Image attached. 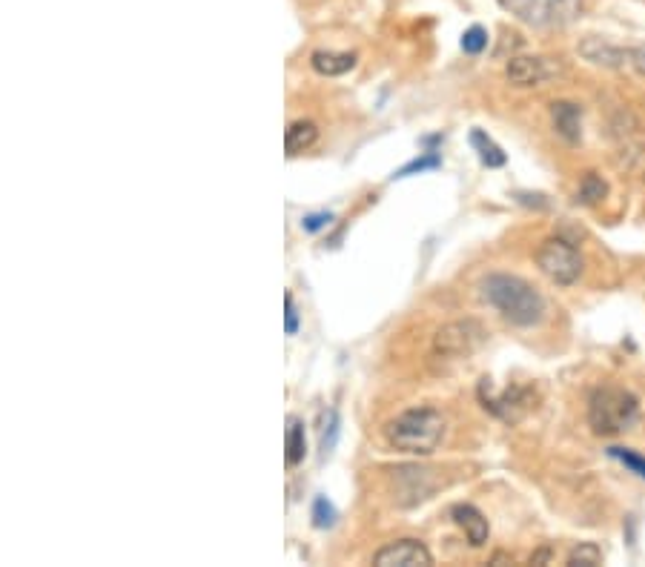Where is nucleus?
<instances>
[{
	"label": "nucleus",
	"instance_id": "17",
	"mask_svg": "<svg viewBox=\"0 0 645 567\" xmlns=\"http://www.w3.org/2000/svg\"><path fill=\"white\" fill-rule=\"evenodd\" d=\"M568 565L571 567H597L602 565V547L594 542H582L568 553Z\"/></svg>",
	"mask_w": 645,
	"mask_h": 567
},
{
	"label": "nucleus",
	"instance_id": "12",
	"mask_svg": "<svg viewBox=\"0 0 645 567\" xmlns=\"http://www.w3.org/2000/svg\"><path fill=\"white\" fill-rule=\"evenodd\" d=\"M316 141H319V126L313 124V121H293V124L284 129V149H287L290 158L313 149Z\"/></svg>",
	"mask_w": 645,
	"mask_h": 567
},
{
	"label": "nucleus",
	"instance_id": "20",
	"mask_svg": "<svg viewBox=\"0 0 645 567\" xmlns=\"http://www.w3.org/2000/svg\"><path fill=\"white\" fill-rule=\"evenodd\" d=\"M485 46H488V32H485L482 26H471V29L462 35V49H465L468 55L485 52Z\"/></svg>",
	"mask_w": 645,
	"mask_h": 567
},
{
	"label": "nucleus",
	"instance_id": "22",
	"mask_svg": "<svg viewBox=\"0 0 645 567\" xmlns=\"http://www.w3.org/2000/svg\"><path fill=\"white\" fill-rule=\"evenodd\" d=\"M336 522V510H333V504L327 502L324 496H319L316 502H313V525L316 527H333Z\"/></svg>",
	"mask_w": 645,
	"mask_h": 567
},
{
	"label": "nucleus",
	"instance_id": "23",
	"mask_svg": "<svg viewBox=\"0 0 645 567\" xmlns=\"http://www.w3.org/2000/svg\"><path fill=\"white\" fill-rule=\"evenodd\" d=\"M284 333L287 336H296L299 333V310H296V301L293 295H284Z\"/></svg>",
	"mask_w": 645,
	"mask_h": 567
},
{
	"label": "nucleus",
	"instance_id": "15",
	"mask_svg": "<svg viewBox=\"0 0 645 567\" xmlns=\"http://www.w3.org/2000/svg\"><path fill=\"white\" fill-rule=\"evenodd\" d=\"M471 144H473V149L479 152V161H482L485 167H491V169L505 167V161H508V158H505V152L496 147L494 138H488L482 129H473Z\"/></svg>",
	"mask_w": 645,
	"mask_h": 567
},
{
	"label": "nucleus",
	"instance_id": "8",
	"mask_svg": "<svg viewBox=\"0 0 645 567\" xmlns=\"http://www.w3.org/2000/svg\"><path fill=\"white\" fill-rule=\"evenodd\" d=\"M559 63H551L548 58H534V55H516L505 66V78L519 89L525 86H542L545 81L557 78Z\"/></svg>",
	"mask_w": 645,
	"mask_h": 567
},
{
	"label": "nucleus",
	"instance_id": "14",
	"mask_svg": "<svg viewBox=\"0 0 645 567\" xmlns=\"http://www.w3.org/2000/svg\"><path fill=\"white\" fill-rule=\"evenodd\" d=\"M307 456V433H304V424L299 419L287 421V467H296V464L304 462Z\"/></svg>",
	"mask_w": 645,
	"mask_h": 567
},
{
	"label": "nucleus",
	"instance_id": "13",
	"mask_svg": "<svg viewBox=\"0 0 645 567\" xmlns=\"http://www.w3.org/2000/svg\"><path fill=\"white\" fill-rule=\"evenodd\" d=\"M310 66L319 72V75H327V78H336V75H344L356 66V55L353 52H313L310 58Z\"/></svg>",
	"mask_w": 645,
	"mask_h": 567
},
{
	"label": "nucleus",
	"instance_id": "16",
	"mask_svg": "<svg viewBox=\"0 0 645 567\" xmlns=\"http://www.w3.org/2000/svg\"><path fill=\"white\" fill-rule=\"evenodd\" d=\"M605 195H608V184L602 181L597 172H585V178L580 181V189H577V198H580L582 204L597 207L600 201H605Z\"/></svg>",
	"mask_w": 645,
	"mask_h": 567
},
{
	"label": "nucleus",
	"instance_id": "25",
	"mask_svg": "<svg viewBox=\"0 0 645 567\" xmlns=\"http://www.w3.org/2000/svg\"><path fill=\"white\" fill-rule=\"evenodd\" d=\"M548 559H551V550H539V553H534V556H531V565L548 562Z\"/></svg>",
	"mask_w": 645,
	"mask_h": 567
},
{
	"label": "nucleus",
	"instance_id": "5",
	"mask_svg": "<svg viewBox=\"0 0 645 567\" xmlns=\"http://www.w3.org/2000/svg\"><path fill=\"white\" fill-rule=\"evenodd\" d=\"M537 267L551 278L559 287H571L577 284L582 275V255L574 244L562 241V238H548L542 241L537 252Z\"/></svg>",
	"mask_w": 645,
	"mask_h": 567
},
{
	"label": "nucleus",
	"instance_id": "21",
	"mask_svg": "<svg viewBox=\"0 0 645 567\" xmlns=\"http://www.w3.org/2000/svg\"><path fill=\"white\" fill-rule=\"evenodd\" d=\"M336 433H339V419H336V410H327L322 416V450L330 453L333 444H336Z\"/></svg>",
	"mask_w": 645,
	"mask_h": 567
},
{
	"label": "nucleus",
	"instance_id": "18",
	"mask_svg": "<svg viewBox=\"0 0 645 567\" xmlns=\"http://www.w3.org/2000/svg\"><path fill=\"white\" fill-rule=\"evenodd\" d=\"M608 456L611 459H617L620 464H625L631 473H637L640 479H645V456H640V453H634V450H628V447H611L608 450Z\"/></svg>",
	"mask_w": 645,
	"mask_h": 567
},
{
	"label": "nucleus",
	"instance_id": "10",
	"mask_svg": "<svg viewBox=\"0 0 645 567\" xmlns=\"http://www.w3.org/2000/svg\"><path fill=\"white\" fill-rule=\"evenodd\" d=\"M451 516H453V522L459 525V530L468 536L471 547H482L485 542H488V536H491V525H488V519H485L473 504H453Z\"/></svg>",
	"mask_w": 645,
	"mask_h": 567
},
{
	"label": "nucleus",
	"instance_id": "6",
	"mask_svg": "<svg viewBox=\"0 0 645 567\" xmlns=\"http://www.w3.org/2000/svg\"><path fill=\"white\" fill-rule=\"evenodd\" d=\"M485 341V330L479 321H453L445 324L433 338V356L436 358H468L473 356Z\"/></svg>",
	"mask_w": 645,
	"mask_h": 567
},
{
	"label": "nucleus",
	"instance_id": "3",
	"mask_svg": "<svg viewBox=\"0 0 645 567\" xmlns=\"http://www.w3.org/2000/svg\"><path fill=\"white\" fill-rule=\"evenodd\" d=\"M588 421L597 436H620L640 421V401L625 387H597L588 399Z\"/></svg>",
	"mask_w": 645,
	"mask_h": 567
},
{
	"label": "nucleus",
	"instance_id": "2",
	"mask_svg": "<svg viewBox=\"0 0 645 567\" xmlns=\"http://www.w3.org/2000/svg\"><path fill=\"white\" fill-rule=\"evenodd\" d=\"M445 436V419L433 407H413L387 424V444L408 456H430Z\"/></svg>",
	"mask_w": 645,
	"mask_h": 567
},
{
	"label": "nucleus",
	"instance_id": "4",
	"mask_svg": "<svg viewBox=\"0 0 645 567\" xmlns=\"http://www.w3.org/2000/svg\"><path fill=\"white\" fill-rule=\"evenodd\" d=\"M516 21L537 26V29H557L577 21L582 12V0H499Z\"/></svg>",
	"mask_w": 645,
	"mask_h": 567
},
{
	"label": "nucleus",
	"instance_id": "24",
	"mask_svg": "<svg viewBox=\"0 0 645 567\" xmlns=\"http://www.w3.org/2000/svg\"><path fill=\"white\" fill-rule=\"evenodd\" d=\"M330 221H333V215H330V212H316V215H307V218L301 221V227H304L307 232H319L324 230Z\"/></svg>",
	"mask_w": 645,
	"mask_h": 567
},
{
	"label": "nucleus",
	"instance_id": "1",
	"mask_svg": "<svg viewBox=\"0 0 645 567\" xmlns=\"http://www.w3.org/2000/svg\"><path fill=\"white\" fill-rule=\"evenodd\" d=\"M482 298L494 307L496 313L516 327H537L545 318V298L534 284L525 278L508 273L488 275L482 281Z\"/></svg>",
	"mask_w": 645,
	"mask_h": 567
},
{
	"label": "nucleus",
	"instance_id": "7",
	"mask_svg": "<svg viewBox=\"0 0 645 567\" xmlns=\"http://www.w3.org/2000/svg\"><path fill=\"white\" fill-rule=\"evenodd\" d=\"M580 55L585 61L608 66V69H628V72H643L645 75V49H625L617 43L602 41V38H585L580 43Z\"/></svg>",
	"mask_w": 645,
	"mask_h": 567
},
{
	"label": "nucleus",
	"instance_id": "11",
	"mask_svg": "<svg viewBox=\"0 0 645 567\" xmlns=\"http://www.w3.org/2000/svg\"><path fill=\"white\" fill-rule=\"evenodd\" d=\"M551 121L562 141L568 144H580L582 141V106L571 104V101H554L551 104Z\"/></svg>",
	"mask_w": 645,
	"mask_h": 567
},
{
	"label": "nucleus",
	"instance_id": "19",
	"mask_svg": "<svg viewBox=\"0 0 645 567\" xmlns=\"http://www.w3.org/2000/svg\"><path fill=\"white\" fill-rule=\"evenodd\" d=\"M442 167V158L436 155V152H425V158H416V161H410L408 167H402L393 178H410V175H416V172H425V169H439Z\"/></svg>",
	"mask_w": 645,
	"mask_h": 567
},
{
	"label": "nucleus",
	"instance_id": "9",
	"mask_svg": "<svg viewBox=\"0 0 645 567\" xmlns=\"http://www.w3.org/2000/svg\"><path fill=\"white\" fill-rule=\"evenodd\" d=\"M376 567H430L433 556L422 542L416 539H399L393 545H385L373 556Z\"/></svg>",
	"mask_w": 645,
	"mask_h": 567
}]
</instances>
